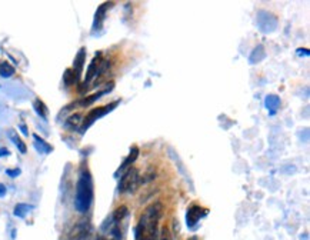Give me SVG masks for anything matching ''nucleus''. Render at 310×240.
I'll return each mask as SVG.
<instances>
[{
    "label": "nucleus",
    "mask_w": 310,
    "mask_h": 240,
    "mask_svg": "<svg viewBox=\"0 0 310 240\" xmlns=\"http://www.w3.org/2000/svg\"><path fill=\"white\" fill-rule=\"evenodd\" d=\"M265 57H266V49L262 44H259V46H256L253 49V52H252L250 57H249V62L252 65H256V63H260Z\"/></svg>",
    "instance_id": "nucleus-15"
},
{
    "label": "nucleus",
    "mask_w": 310,
    "mask_h": 240,
    "mask_svg": "<svg viewBox=\"0 0 310 240\" xmlns=\"http://www.w3.org/2000/svg\"><path fill=\"white\" fill-rule=\"evenodd\" d=\"M206 214H207V209H204V207H202V206L194 204V206L189 207L188 214H186V222H188V226H189L190 229H193V227L196 226V223H199V222H200V219H203Z\"/></svg>",
    "instance_id": "nucleus-7"
},
{
    "label": "nucleus",
    "mask_w": 310,
    "mask_h": 240,
    "mask_svg": "<svg viewBox=\"0 0 310 240\" xmlns=\"http://www.w3.org/2000/svg\"><path fill=\"white\" fill-rule=\"evenodd\" d=\"M6 193H7V189H6L4 185H1V183H0V198H4V196H6Z\"/></svg>",
    "instance_id": "nucleus-24"
},
{
    "label": "nucleus",
    "mask_w": 310,
    "mask_h": 240,
    "mask_svg": "<svg viewBox=\"0 0 310 240\" xmlns=\"http://www.w3.org/2000/svg\"><path fill=\"white\" fill-rule=\"evenodd\" d=\"M92 238V226L89 222H79L70 232V240H90Z\"/></svg>",
    "instance_id": "nucleus-6"
},
{
    "label": "nucleus",
    "mask_w": 310,
    "mask_h": 240,
    "mask_svg": "<svg viewBox=\"0 0 310 240\" xmlns=\"http://www.w3.org/2000/svg\"><path fill=\"white\" fill-rule=\"evenodd\" d=\"M93 203V179L87 167H81L76 185L75 207L79 213H86Z\"/></svg>",
    "instance_id": "nucleus-2"
},
{
    "label": "nucleus",
    "mask_w": 310,
    "mask_h": 240,
    "mask_svg": "<svg viewBox=\"0 0 310 240\" xmlns=\"http://www.w3.org/2000/svg\"><path fill=\"white\" fill-rule=\"evenodd\" d=\"M119 105V102H113V103H110V105H106V106L103 107H97V109H93V110H90L89 113H87V116L83 119V124H81L80 127V133H84L93 123H95L96 120L100 119V118H103V116H106L109 112H112L115 107Z\"/></svg>",
    "instance_id": "nucleus-4"
},
{
    "label": "nucleus",
    "mask_w": 310,
    "mask_h": 240,
    "mask_svg": "<svg viewBox=\"0 0 310 240\" xmlns=\"http://www.w3.org/2000/svg\"><path fill=\"white\" fill-rule=\"evenodd\" d=\"M33 109H35L36 115H38V116H40L41 119L43 120L47 119V116H49V110H47L46 105L41 102L40 99H36V100L33 102Z\"/></svg>",
    "instance_id": "nucleus-19"
},
{
    "label": "nucleus",
    "mask_w": 310,
    "mask_h": 240,
    "mask_svg": "<svg viewBox=\"0 0 310 240\" xmlns=\"http://www.w3.org/2000/svg\"><path fill=\"white\" fill-rule=\"evenodd\" d=\"M137 156H139V149H137L136 146L132 147V149H130V153H129V156L123 160V163L120 164V167L117 169V172L115 173V176H119V173H124V172H126L129 167H132V164H133V163L136 161Z\"/></svg>",
    "instance_id": "nucleus-9"
},
{
    "label": "nucleus",
    "mask_w": 310,
    "mask_h": 240,
    "mask_svg": "<svg viewBox=\"0 0 310 240\" xmlns=\"http://www.w3.org/2000/svg\"><path fill=\"white\" fill-rule=\"evenodd\" d=\"M14 75V67L7 63V62H1L0 63V76L4 78V79H9Z\"/></svg>",
    "instance_id": "nucleus-20"
},
{
    "label": "nucleus",
    "mask_w": 310,
    "mask_h": 240,
    "mask_svg": "<svg viewBox=\"0 0 310 240\" xmlns=\"http://www.w3.org/2000/svg\"><path fill=\"white\" fill-rule=\"evenodd\" d=\"M33 210V206L32 204H27V203H19L14 206V216L16 217H20V219H25L27 214Z\"/></svg>",
    "instance_id": "nucleus-18"
},
{
    "label": "nucleus",
    "mask_w": 310,
    "mask_h": 240,
    "mask_svg": "<svg viewBox=\"0 0 310 240\" xmlns=\"http://www.w3.org/2000/svg\"><path fill=\"white\" fill-rule=\"evenodd\" d=\"M140 174L136 167H129L119 182V193H135L137 187L140 186Z\"/></svg>",
    "instance_id": "nucleus-3"
},
{
    "label": "nucleus",
    "mask_w": 310,
    "mask_h": 240,
    "mask_svg": "<svg viewBox=\"0 0 310 240\" xmlns=\"http://www.w3.org/2000/svg\"><path fill=\"white\" fill-rule=\"evenodd\" d=\"M297 53L305 54V56H309V50H308V49H299V50H297Z\"/></svg>",
    "instance_id": "nucleus-26"
},
{
    "label": "nucleus",
    "mask_w": 310,
    "mask_h": 240,
    "mask_svg": "<svg viewBox=\"0 0 310 240\" xmlns=\"http://www.w3.org/2000/svg\"><path fill=\"white\" fill-rule=\"evenodd\" d=\"M265 105H266V109L269 110L270 115H274L277 112V109L280 107V97L276 94H268Z\"/></svg>",
    "instance_id": "nucleus-13"
},
{
    "label": "nucleus",
    "mask_w": 310,
    "mask_h": 240,
    "mask_svg": "<svg viewBox=\"0 0 310 240\" xmlns=\"http://www.w3.org/2000/svg\"><path fill=\"white\" fill-rule=\"evenodd\" d=\"M19 127H20V130H22V133L25 134V136H27V127H26V124H20V126H19Z\"/></svg>",
    "instance_id": "nucleus-25"
},
{
    "label": "nucleus",
    "mask_w": 310,
    "mask_h": 240,
    "mask_svg": "<svg viewBox=\"0 0 310 240\" xmlns=\"http://www.w3.org/2000/svg\"><path fill=\"white\" fill-rule=\"evenodd\" d=\"M20 173H22V170L19 167H16V169H7L6 170V174L9 177H17V176H20Z\"/></svg>",
    "instance_id": "nucleus-22"
},
{
    "label": "nucleus",
    "mask_w": 310,
    "mask_h": 240,
    "mask_svg": "<svg viewBox=\"0 0 310 240\" xmlns=\"http://www.w3.org/2000/svg\"><path fill=\"white\" fill-rule=\"evenodd\" d=\"M63 81H65L66 86H72V84H75L76 81H79V79L76 78V75H75V72H73V69H66V72H65V75H63Z\"/></svg>",
    "instance_id": "nucleus-21"
},
{
    "label": "nucleus",
    "mask_w": 310,
    "mask_h": 240,
    "mask_svg": "<svg viewBox=\"0 0 310 240\" xmlns=\"http://www.w3.org/2000/svg\"><path fill=\"white\" fill-rule=\"evenodd\" d=\"M7 136H9V139L13 142L14 146L17 147V150H19L22 155H25V153L27 152V147H26V145H25V142L19 137L17 132H16V130H9V132H7Z\"/></svg>",
    "instance_id": "nucleus-16"
},
{
    "label": "nucleus",
    "mask_w": 310,
    "mask_h": 240,
    "mask_svg": "<svg viewBox=\"0 0 310 240\" xmlns=\"http://www.w3.org/2000/svg\"><path fill=\"white\" fill-rule=\"evenodd\" d=\"M129 216V209H127V206H119L113 214L110 216V219L113 220V222H116V223H123L124 222V219Z\"/></svg>",
    "instance_id": "nucleus-17"
},
{
    "label": "nucleus",
    "mask_w": 310,
    "mask_h": 240,
    "mask_svg": "<svg viewBox=\"0 0 310 240\" xmlns=\"http://www.w3.org/2000/svg\"><path fill=\"white\" fill-rule=\"evenodd\" d=\"M9 155H10L9 149H6V147H0V158H6V156H9Z\"/></svg>",
    "instance_id": "nucleus-23"
},
{
    "label": "nucleus",
    "mask_w": 310,
    "mask_h": 240,
    "mask_svg": "<svg viewBox=\"0 0 310 240\" xmlns=\"http://www.w3.org/2000/svg\"><path fill=\"white\" fill-rule=\"evenodd\" d=\"M112 89H113V83H110V86H109L108 89H105V90H100V92H97V93L92 94V96H89V97H84V99H81L80 102H78V105H79V106H83V107L90 106L92 103H95L96 100H99L102 96H105L106 93H109Z\"/></svg>",
    "instance_id": "nucleus-11"
},
{
    "label": "nucleus",
    "mask_w": 310,
    "mask_h": 240,
    "mask_svg": "<svg viewBox=\"0 0 310 240\" xmlns=\"http://www.w3.org/2000/svg\"><path fill=\"white\" fill-rule=\"evenodd\" d=\"M257 26L260 27L262 32L265 33H269L273 32L276 27H277V19L269 12H265V10H260L257 13Z\"/></svg>",
    "instance_id": "nucleus-5"
},
{
    "label": "nucleus",
    "mask_w": 310,
    "mask_h": 240,
    "mask_svg": "<svg viewBox=\"0 0 310 240\" xmlns=\"http://www.w3.org/2000/svg\"><path fill=\"white\" fill-rule=\"evenodd\" d=\"M96 240H110V239H109V238H106V236H99V238H97Z\"/></svg>",
    "instance_id": "nucleus-27"
},
{
    "label": "nucleus",
    "mask_w": 310,
    "mask_h": 240,
    "mask_svg": "<svg viewBox=\"0 0 310 240\" xmlns=\"http://www.w3.org/2000/svg\"><path fill=\"white\" fill-rule=\"evenodd\" d=\"M84 60H86V49L81 47L80 50H79V53L76 54L75 62H73V67H72L78 79H80L81 70H83V66H84Z\"/></svg>",
    "instance_id": "nucleus-10"
},
{
    "label": "nucleus",
    "mask_w": 310,
    "mask_h": 240,
    "mask_svg": "<svg viewBox=\"0 0 310 240\" xmlns=\"http://www.w3.org/2000/svg\"><path fill=\"white\" fill-rule=\"evenodd\" d=\"M83 115L81 113H73L72 116H69L65 126L68 129H72V130H76V129H80L81 124H83Z\"/></svg>",
    "instance_id": "nucleus-14"
},
{
    "label": "nucleus",
    "mask_w": 310,
    "mask_h": 240,
    "mask_svg": "<svg viewBox=\"0 0 310 240\" xmlns=\"http://www.w3.org/2000/svg\"><path fill=\"white\" fill-rule=\"evenodd\" d=\"M113 6V3H103L97 10H96L95 14V20H93V33L96 30H100L102 26H103V22H105V16H106V12L109 9Z\"/></svg>",
    "instance_id": "nucleus-8"
},
{
    "label": "nucleus",
    "mask_w": 310,
    "mask_h": 240,
    "mask_svg": "<svg viewBox=\"0 0 310 240\" xmlns=\"http://www.w3.org/2000/svg\"><path fill=\"white\" fill-rule=\"evenodd\" d=\"M163 216V204L155 201L140 214L136 226V240H157L159 238V222Z\"/></svg>",
    "instance_id": "nucleus-1"
},
{
    "label": "nucleus",
    "mask_w": 310,
    "mask_h": 240,
    "mask_svg": "<svg viewBox=\"0 0 310 240\" xmlns=\"http://www.w3.org/2000/svg\"><path fill=\"white\" fill-rule=\"evenodd\" d=\"M33 140H35V149L40 155H47V153L53 152V147L50 146L44 139H41L39 134H33Z\"/></svg>",
    "instance_id": "nucleus-12"
},
{
    "label": "nucleus",
    "mask_w": 310,
    "mask_h": 240,
    "mask_svg": "<svg viewBox=\"0 0 310 240\" xmlns=\"http://www.w3.org/2000/svg\"><path fill=\"white\" fill-rule=\"evenodd\" d=\"M189 240H199V239H197V238H196V236H193V238H190Z\"/></svg>",
    "instance_id": "nucleus-28"
}]
</instances>
